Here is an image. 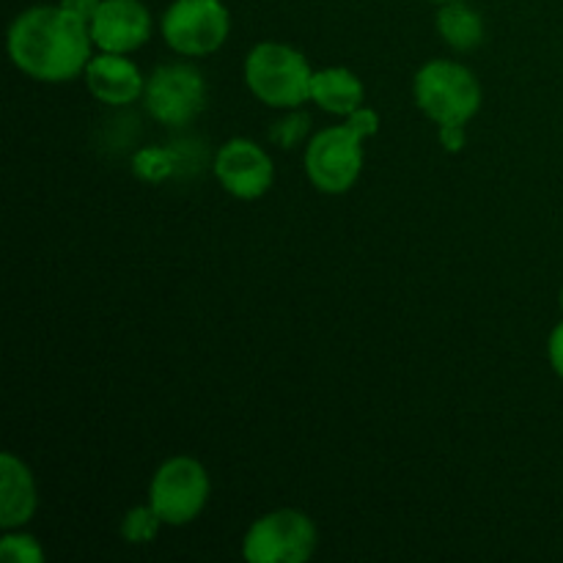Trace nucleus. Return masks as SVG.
I'll list each match as a JSON object with an SVG mask.
<instances>
[{"label":"nucleus","mask_w":563,"mask_h":563,"mask_svg":"<svg viewBox=\"0 0 563 563\" xmlns=\"http://www.w3.org/2000/svg\"><path fill=\"white\" fill-rule=\"evenodd\" d=\"M5 47L22 75L42 82L75 80L93 58L91 27L60 3L31 5L16 14Z\"/></svg>","instance_id":"obj_1"},{"label":"nucleus","mask_w":563,"mask_h":563,"mask_svg":"<svg viewBox=\"0 0 563 563\" xmlns=\"http://www.w3.org/2000/svg\"><path fill=\"white\" fill-rule=\"evenodd\" d=\"M379 130L377 110L361 108L344 124L317 132L306 146V174L319 192L344 196L363 170V141Z\"/></svg>","instance_id":"obj_2"},{"label":"nucleus","mask_w":563,"mask_h":563,"mask_svg":"<svg viewBox=\"0 0 563 563\" xmlns=\"http://www.w3.org/2000/svg\"><path fill=\"white\" fill-rule=\"evenodd\" d=\"M313 69L300 49L280 42H262L247 53L245 82L269 108L297 110L311 99Z\"/></svg>","instance_id":"obj_3"},{"label":"nucleus","mask_w":563,"mask_h":563,"mask_svg":"<svg viewBox=\"0 0 563 563\" xmlns=\"http://www.w3.org/2000/svg\"><path fill=\"white\" fill-rule=\"evenodd\" d=\"M416 104L438 126H465L482 110V82L467 66L434 58L416 71Z\"/></svg>","instance_id":"obj_4"},{"label":"nucleus","mask_w":563,"mask_h":563,"mask_svg":"<svg viewBox=\"0 0 563 563\" xmlns=\"http://www.w3.org/2000/svg\"><path fill=\"white\" fill-rule=\"evenodd\" d=\"M209 473L192 456H170L148 484V506L165 526H190L209 500Z\"/></svg>","instance_id":"obj_5"},{"label":"nucleus","mask_w":563,"mask_h":563,"mask_svg":"<svg viewBox=\"0 0 563 563\" xmlns=\"http://www.w3.org/2000/svg\"><path fill=\"white\" fill-rule=\"evenodd\" d=\"M231 16L223 0H174L159 20V33L174 53L201 58L225 44Z\"/></svg>","instance_id":"obj_6"},{"label":"nucleus","mask_w":563,"mask_h":563,"mask_svg":"<svg viewBox=\"0 0 563 563\" xmlns=\"http://www.w3.org/2000/svg\"><path fill=\"white\" fill-rule=\"evenodd\" d=\"M317 542V526L306 511L278 509L247 528L242 555L251 563H302L311 559Z\"/></svg>","instance_id":"obj_7"},{"label":"nucleus","mask_w":563,"mask_h":563,"mask_svg":"<svg viewBox=\"0 0 563 563\" xmlns=\"http://www.w3.org/2000/svg\"><path fill=\"white\" fill-rule=\"evenodd\" d=\"M143 104L165 126H185L207 108V80L190 64L157 66L146 77Z\"/></svg>","instance_id":"obj_8"},{"label":"nucleus","mask_w":563,"mask_h":563,"mask_svg":"<svg viewBox=\"0 0 563 563\" xmlns=\"http://www.w3.org/2000/svg\"><path fill=\"white\" fill-rule=\"evenodd\" d=\"M214 176L229 196L256 201L273 187V157L251 137H231L214 157Z\"/></svg>","instance_id":"obj_9"},{"label":"nucleus","mask_w":563,"mask_h":563,"mask_svg":"<svg viewBox=\"0 0 563 563\" xmlns=\"http://www.w3.org/2000/svg\"><path fill=\"white\" fill-rule=\"evenodd\" d=\"M93 47L104 53H135L152 36V14L141 0H102L91 20Z\"/></svg>","instance_id":"obj_10"},{"label":"nucleus","mask_w":563,"mask_h":563,"mask_svg":"<svg viewBox=\"0 0 563 563\" xmlns=\"http://www.w3.org/2000/svg\"><path fill=\"white\" fill-rule=\"evenodd\" d=\"M86 86L99 102L110 108H124L146 91V77L124 53H99L86 66Z\"/></svg>","instance_id":"obj_11"},{"label":"nucleus","mask_w":563,"mask_h":563,"mask_svg":"<svg viewBox=\"0 0 563 563\" xmlns=\"http://www.w3.org/2000/svg\"><path fill=\"white\" fill-rule=\"evenodd\" d=\"M36 482L25 462L5 451L0 456V528L16 531L36 515Z\"/></svg>","instance_id":"obj_12"},{"label":"nucleus","mask_w":563,"mask_h":563,"mask_svg":"<svg viewBox=\"0 0 563 563\" xmlns=\"http://www.w3.org/2000/svg\"><path fill=\"white\" fill-rule=\"evenodd\" d=\"M363 99H366V88H363L361 77L355 71L344 69V66L313 71L311 102H317L328 113L346 119V115L363 108Z\"/></svg>","instance_id":"obj_13"},{"label":"nucleus","mask_w":563,"mask_h":563,"mask_svg":"<svg viewBox=\"0 0 563 563\" xmlns=\"http://www.w3.org/2000/svg\"><path fill=\"white\" fill-rule=\"evenodd\" d=\"M438 31L449 47L467 53L476 49L484 42V20L476 9L465 3V0H454V3H440L438 11Z\"/></svg>","instance_id":"obj_14"},{"label":"nucleus","mask_w":563,"mask_h":563,"mask_svg":"<svg viewBox=\"0 0 563 563\" xmlns=\"http://www.w3.org/2000/svg\"><path fill=\"white\" fill-rule=\"evenodd\" d=\"M159 526H165V522L159 520V515L152 506H135V509L126 511L124 520H121V537L130 544H148L157 537Z\"/></svg>","instance_id":"obj_15"},{"label":"nucleus","mask_w":563,"mask_h":563,"mask_svg":"<svg viewBox=\"0 0 563 563\" xmlns=\"http://www.w3.org/2000/svg\"><path fill=\"white\" fill-rule=\"evenodd\" d=\"M0 559L5 563H42L44 550L36 542V537L22 533V528H16V531H5L0 539Z\"/></svg>","instance_id":"obj_16"},{"label":"nucleus","mask_w":563,"mask_h":563,"mask_svg":"<svg viewBox=\"0 0 563 563\" xmlns=\"http://www.w3.org/2000/svg\"><path fill=\"white\" fill-rule=\"evenodd\" d=\"M308 126H311V115H306V113L286 115V119H280L278 124L273 126V141L278 143V146L291 148L295 143H300L302 137H306Z\"/></svg>","instance_id":"obj_17"},{"label":"nucleus","mask_w":563,"mask_h":563,"mask_svg":"<svg viewBox=\"0 0 563 563\" xmlns=\"http://www.w3.org/2000/svg\"><path fill=\"white\" fill-rule=\"evenodd\" d=\"M141 157H146L148 165L146 163H135V168H137V174L146 176V179H163V176L170 170V154L168 152L146 148V152H141Z\"/></svg>","instance_id":"obj_18"},{"label":"nucleus","mask_w":563,"mask_h":563,"mask_svg":"<svg viewBox=\"0 0 563 563\" xmlns=\"http://www.w3.org/2000/svg\"><path fill=\"white\" fill-rule=\"evenodd\" d=\"M548 355H550V366H553V372L563 379V322L555 324V330L550 333Z\"/></svg>","instance_id":"obj_19"},{"label":"nucleus","mask_w":563,"mask_h":563,"mask_svg":"<svg viewBox=\"0 0 563 563\" xmlns=\"http://www.w3.org/2000/svg\"><path fill=\"white\" fill-rule=\"evenodd\" d=\"M60 5H64L66 11H71L75 16H80L82 22H88V25H91L93 14L99 11L102 0H60Z\"/></svg>","instance_id":"obj_20"},{"label":"nucleus","mask_w":563,"mask_h":563,"mask_svg":"<svg viewBox=\"0 0 563 563\" xmlns=\"http://www.w3.org/2000/svg\"><path fill=\"white\" fill-rule=\"evenodd\" d=\"M465 126H440V143L445 146V152H462V148H465Z\"/></svg>","instance_id":"obj_21"},{"label":"nucleus","mask_w":563,"mask_h":563,"mask_svg":"<svg viewBox=\"0 0 563 563\" xmlns=\"http://www.w3.org/2000/svg\"><path fill=\"white\" fill-rule=\"evenodd\" d=\"M434 3H454V0H434Z\"/></svg>","instance_id":"obj_22"},{"label":"nucleus","mask_w":563,"mask_h":563,"mask_svg":"<svg viewBox=\"0 0 563 563\" xmlns=\"http://www.w3.org/2000/svg\"><path fill=\"white\" fill-rule=\"evenodd\" d=\"M561 311H563V289H561Z\"/></svg>","instance_id":"obj_23"}]
</instances>
